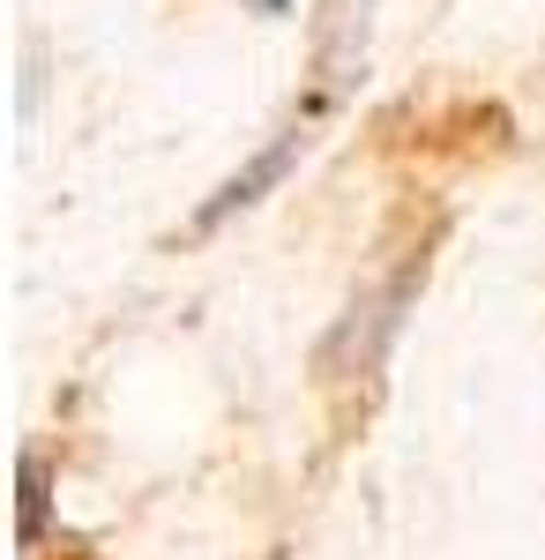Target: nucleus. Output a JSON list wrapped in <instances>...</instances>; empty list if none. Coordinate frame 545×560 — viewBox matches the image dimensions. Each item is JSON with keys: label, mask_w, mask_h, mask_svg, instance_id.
Returning a JSON list of instances; mask_svg holds the SVG:
<instances>
[{"label": "nucleus", "mask_w": 545, "mask_h": 560, "mask_svg": "<svg viewBox=\"0 0 545 560\" xmlns=\"http://www.w3.org/2000/svg\"><path fill=\"white\" fill-rule=\"evenodd\" d=\"M367 23H374V0H322V23H314V113L351 90V75L367 68Z\"/></svg>", "instance_id": "f257e3e1"}, {"label": "nucleus", "mask_w": 545, "mask_h": 560, "mask_svg": "<svg viewBox=\"0 0 545 560\" xmlns=\"http://www.w3.org/2000/svg\"><path fill=\"white\" fill-rule=\"evenodd\" d=\"M306 120H314V113H306ZM306 120H292V128H285V135H277V142H269V150H254L247 165H240V173H232V179H224V187H217V195H210V202L195 210V232H217L224 217L254 210V202H262V195H269L277 179L292 173V165H299V150H306Z\"/></svg>", "instance_id": "f03ea898"}, {"label": "nucleus", "mask_w": 545, "mask_h": 560, "mask_svg": "<svg viewBox=\"0 0 545 560\" xmlns=\"http://www.w3.org/2000/svg\"><path fill=\"white\" fill-rule=\"evenodd\" d=\"M38 538H45V464L23 456V546H38Z\"/></svg>", "instance_id": "7ed1b4c3"}, {"label": "nucleus", "mask_w": 545, "mask_h": 560, "mask_svg": "<svg viewBox=\"0 0 545 560\" xmlns=\"http://www.w3.org/2000/svg\"><path fill=\"white\" fill-rule=\"evenodd\" d=\"M254 8H262V15H285V0H254Z\"/></svg>", "instance_id": "20e7f679"}]
</instances>
